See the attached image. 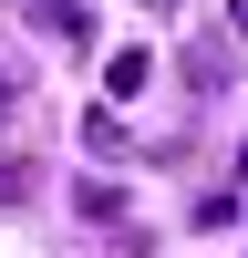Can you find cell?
Returning a JSON list of instances; mask_svg holds the SVG:
<instances>
[{
    "label": "cell",
    "instance_id": "5b68a950",
    "mask_svg": "<svg viewBox=\"0 0 248 258\" xmlns=\"http://www.w3.org/2000/svg\"><path fill=\"white\" fill-rule=\"evenodd\" d=\"M227 21H238V41H248V0H227Z\"/></svg>",
    "mask_w": 248,
    "mask_h": 258
},
{
    "label": "cell",
    "instance_id": "277c9868",
    "mask_svg": "<svg viewBox=\"0 0 248 258\" xmlns=\"http://www.w3.org/2000/svg\"><path fill=\"white\" fill-rule=\"evenodd\" d=\"M21 186H31V165H0V207H11V197H21Z\"/></svg>",
    "mask_w": 248,
    "mask_h": 258
},
{
    "label": "cell",
    "instance_id": "8992f818",
    "mask_svg": "<svg viewBox=\"0 0 248 258\" xmlns=\"http://www.w3.org/2000/svg\"><path fill=\"white\" fill-rule=\"evenodd\" d=\"M0 114H11V73H0Z\"/></svg>",
    "mask_w": 248,
    "mask_h": 258
},
{
    "label": "cell",
    "instance_id": "3957f363",
    "mask_svg": "<svg viewBox=\"0 0 248 258\" xmlns=\"http://www.w3.org/2000/svg\"><path fill=\"white\" fill-rule=\"evenodd\" d=\"M83 145H93V155H114V145H124V114H114V103H93V114H83Z\"/></svg>",
    "mask_w": 248,
    "mask_h": 258
},
{
    "label": "cell",
    "instance_id": "6da1fadb",
    "mask_svg": "<svg viewBox=\"0 0 248 258\" xmlns=\"http://www.w3.org/2000/svg\"><path fill=\"white\" fill-rule=\"evenodd\" d=\"M73 207H83L93 227H114V217H124V186H114V176H83V186H73Z\"/></svg>",
    "mask_w": 248,
    "mask_h": 258
},
{
    "label": "cell",
    "instance_id": "7a4b0ae2",
    "mask_svg": "<svg viewBox=\"0 0 248 258\" xmlns=\"http://www.w3.org/2000/svg\"><path fill=\"white\" fill-rule=\"evenodd\" d=\"M145 73H155V52H135V41H124V52L103 62V93H145Z\"/></svg>",
    "mask_w": 248,
    "mask_h": 258
}]
</instances>
